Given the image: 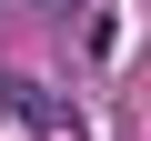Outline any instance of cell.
I'll list each match as a JSON object with an SVG mask.
<instances>
[{
	"mask_svg": "<svg viewBox=\"0 0 151 141\" xmlns=\"http://www.w3.org/2000/svg\"><path fill=\"white\" fill-rule=\"evenodd\" d=\"M0 101H10V111H20L30 131H60V101H50L40 81H0Z\"/></svg>",
	"mask_w": 151,
	"mask_h": 141,
	"instance_id": "obj_1",
	"label": "cell"
},
{
	"mask_svg": "<svg viewBox=\"0 0 151 141\" xmlns=\"http://www.w3.org/2000/svg\"><path fill=\"white\" fill-rule=\"evenodd\" d=\"M40 10H81V0H40Z\"/></svg>",
	"mask_w": 151,
	"mask_h": 141,
	"instance_id": "obj_2",
	"label": "cell"
}]
</instances>
